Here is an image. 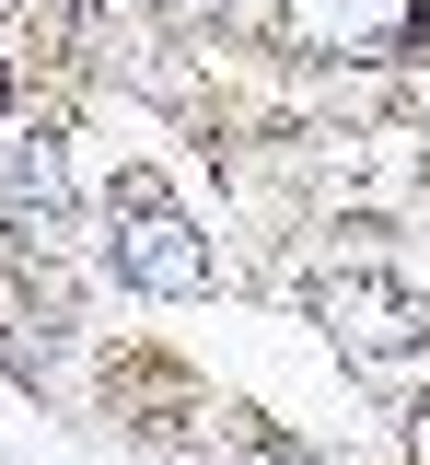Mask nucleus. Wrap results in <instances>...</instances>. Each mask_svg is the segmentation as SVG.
<instances>
[{
  "instance_id": "obj_1",
  "label": "nucleus",
  "mask_w": 430,
  "mask_h": 465,
  "mask_svg": "<svg viewBox=\"0 0 430 465\" xmlns=\"http://www.w3.org/2000/svg\"><path fill=\"white\" fill-rule=\"evenodd\" d=\"M105 268H117L128 291H151V302H198V291L221 280L210 232L186 222L151 174H117V198H105Z\"/></svg>"
},
{
  "instance_id": "obj_2",
  "label": "nucleus",
  "mask_w": 430,
  "mask_h": 465,
  "mask_svg": "<svg viewBox=\"0 0 430 465\" xmlns=\"http://www.w3.org/2000/svg\"><path fill=\"white\" fill-rule=\"evenodd\" d=\"M314 326H326V349L349 372H407L430 349V314H419V291L396 268H326L314 280Z\"/></svg>"
},
{
  "instance_id": "obj_3",
  "label": "nucleus",
  "mask_w": 430,
  "mask_h": 465,
  "mask_svg": "<svg viewBox=\"0 0 430 465\" xmlns=\"http://www.w3.org/2000/svg\"><path fill=\"white\" fill-rule=\"evenodd\" d=\"M430 24V0H279L268 35L291 58H337V70H372V58H407Z\"/></svg>"
},
{
  "instance_id": "obj_4",
  "label": "nucleus",
  "mask_w": 430,
  "mask_h": 465,
  "mask_svg": "<svg viewBox=\"0 0 430 465\" xmlns=\"http://www.w3.org/2000/svg\"><path fill=\"white\" fill-rule=\"evenodd\" d=\"M0 210H12V232H59L70 210H82V174H70L59 128H24V140H0Z\"/></svg>"
},
{
  "instance_id": "obj_5",
  "label": "nucleus",
  "mask_w": 430,
  "mask_h": 465,
  "mask_svg": "<svg viewBox=\"0 0 430 465\" xmlns=\"http://www.w3.org/2000/svg\"><path fill=\"white\" fill-rule=\"evenodd\" d=\"M221 419H233V454H245V465H314L303 442H279V430H268V419H245V407H221Z\"/></svg>"
},
{
  "instance_id": "obj_6",
  "label": "nucleus",
  "mask_w": 430,
  "mask_h": 465,
  "mask_svg": "<svg viewBox=\"0 0 430 465\" xmlns=\"http://www.w3.org/2000/svg\"><path fill=\"white\" fill-rule=\"evenodd\" d=\"M151 12H163V24H210L221 0H151Z\"/></svg>"
},
{
  "instance_id": "obj_7",
  "label": "nucleus",
  "mask_w": 430,
  "mask_h": 465,
  "mask_svg": "<svg viewBox=\"0 0 430 465\" xmlns=\"http://www.w3.org/2000/svg\"><path fill=\"white\" fill-rule=\"evenodd\" d=\"M407 454H419V465H430V407H407Z\"/></svg>"
},
{
  "instance_id": "obj_8",
  "label": "nucleus",
  "mask_w": 430,
  "mask_h": 465,
  "mask_svg": "<svg viewBox=\"0 0 430 465\" xmlns=\"http://www.w3.org/2000/svg\"><path fill=\"white\" fill-rule=\"evenodd\" d=\"M0 116H12V58H0Z\"/></svg>"
},
{
  "instance_id": "obj_9",
  "label": "nucleus",
  "mask_w": 430,
  "mask_h": 465,
  "mask_svg": "<svg viewBox=\"0 0 430 465\" xmlns=\"http://www.w3.org/2000/svg\"><path fill=\"white\" fill-rule=\"evenodd\" d=\"M0 232H12V210H0Z\"/></svg>"
},
{
  "instance_id": "obj_10",
  "label": "nucleus",
  "mask_w": 430,
  "mask_h": 465,
  "mask_svg": "<svg viewBox=\"0 0 430 465\" xmlns=\"http://www.w3.org/2000/svg\"><path fill=\"white\" fill-rule=\"evenodd\" d=\"M0 12H12V0H0Z\"/></svg>"
}]
</instances>
